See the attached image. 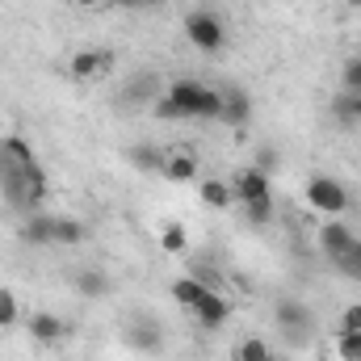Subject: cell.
<instances>
[{"mask_svg":"<svg viewBox=\"0 0 361 361\" xmlns=\"http://www.w3.org/2000/svg\"><path fill=\"white\" fill-rule=\"evenodd\" d=\"M0 189H4V197H8V206L34 214V210H42V202H47V193H51V180H47V169H42V164H30V169H13Z\"/></svg>","mask_w":361,"mask_h":361,"instance_id":"obj_1","label":"cell"},{"mask_svg":"<svg viewBox=\"0 0 361 361\" xmlns=\"http://www.w3.org/2000/svg\"><path fill=\"white\" fill-rule=\"evenodd\" d=\"M169 97L177 101L180 118H206V122H219L223 118V92L206 89L197 80H173L169 85Z\"/></svg>","mask_w":361,"mask_h":361,"instance_id":"obj_2","label":"cell"},{"mask_svg":"<svg viewBox=\"0 0 361 361\" xmlns=\"http://www.w3.org/2000/svg\"><path fill=\"white\" fill-rule=\"evenodd\" d=\"M307 202H311L315 214L341 219V214L349 210V189H345L336 177H328V173H315V177L307 180Z\"/></svg>","mask_w":361,"mask_h":361,"instance_id":"obj_3","label":"cell"},{"mask_svg":"<svg viewBox=\"0 0 361 361\" xmlns=\"http://www.w3.org/2000/svg\"><path fill=\"white\" fill-rule=\"evenodd\" d=\"M185 38H189L197 51H206V55H219V51L227 47V30H223V21H219L210 8L185 17Z\"/></svg>","mask_w":361,"mask_h":361,"instance_id":"obj_4","label":"cell"},{"mask_svg":"<svg viewBox=\"0 0 361 361\" xmlns=\"http://www.w3.org/2000/svg\"><path fill=\"white\" fill-rule=\"evenodd\" d=\"M353 240H357V231H353L345 219H328V223H319V231H315V248H319L328 261H336Z\"/></svg>","mask_w":361,"mask_h":361,"instance_id":"obj_5","label":"cell"},{"mask_svg":"<svg viewBox=\"0 0 361 361\" xmlns=\"http://www.w3.org/2000/svg\"><path fill=\"white\" fill-rule=\"evenodd\" d=\"M193 319H197L206 332H219V328L231 319V302H227L219 290H206V294H202V302L193 307Z\"/></svg>","mask_w":361,"mask_h":361,"instance_id":"obj_6","label":"cell"},{"mask_svg":"<svg viewBox=\"0 0 361 361\" xmlns=\"http://www.w3.org/2000/svg\"><path fill=\"white\" fill-rule=\"evenodd\" d=\"M109 68H114L109 51H76L72 63H68L72 80H101V72H109Z\"/></svg>","mask_w":361,"mask_h":361,"instance_id":"obj_7","label":"cell"},{"mask_svg":"<svg viewBox=\"0 0 361 361\" xmlns=\"http://www.w3.org/2000/svg\"><path fill=\"white\" fill-rule=\"evenodd\" d=\"M265 193H273V189H269V173H261V169H240L231 177V197L240 206L252 202V197H265Z\"/></svg>","mask_w":361,"mask_h":361,"instance_id":"obj_8","label":"cell"},{"mask_svg":"<svg viewBox=\"0 0 361 361\" xmlns=\"http://www.w3.org/2000/svg\"><path fill=\"white\" fill-rule=\"evenodd\" d=\"M21 240L34 244V248H55V214H42V210L25 214V223H21Z\"/></svg>","mask_w":361,"mask_h":361,"instance_id":"obj_9","label":"cell"},{"mask_svg":"<svg viewBox=\"0 0 361 361\" xmlns=\"http://www.w3.org/2000/svg\"><path fill=\"white\" fill-rule=\"evenodd\" d=\"M277 324H281V332H286L290 341H302V336H307V328H311V315H307V307H302V302L286 298V302H277Z\"/></svg>","mask_w":361,"mask_h":361,"instance_id":"obj_10","label":"cell"},{"mask_svg":"<svg viewBox=\"0 0 361 361\" xmlns=\"http://www.w3.org/2000/svg\"><path fill=\"white\" fill-rule=\"evenodd\" d=\"M25 328H30V336L38 341V345H55V341H63V319L59 315H51V311H34L30 319H25Z\"/></svg>","mask_w":361,"mask_h":361,"instance_id":"obj_11","label":"cell"},{"mask_svg":"<svg viewBox=\"0 0 361 361\" xmlns=\"http://www.w3.org/2000/svg\"><path fill=\"white\" fill-rule=\"evenodd\" d=\"M248 118H252V97L244 89L223 92V118H219V122H227V126H248Z\"/></svg>","mask_w":361,"mask_h":361,"instance_id":"obj_12","label":"cell"},{"mask_svg":"<svg viewBox=\"0 0 361 361\" xmlns=\"http://www.w3.org/2000/svg\"><path fill=\"white\" fill-rule=\"evenodd\" d=\"M164 180H177V185H189V180H197V160L189 156V152H169L164 156Z\"/></svg>","mask_w":361,"mask_h":361,"instance_id":"obj_13","label":"cell"},{"mask_svg":"<svg viewBox=\"0 0 361 361\" xmlns=\"http://www.w3.org/2000/svg\"><path fill=\"white\" fill-rule=\"evenodd\" d=\"M0 156L8 160V169H30V164H38V160H34V147H30L21 135L0 139Z\"/></svg>","mask_w":361,"mask_h":361,"instance_id":"obj_14","label":"cell"},{"mask_svg":"<svg viewBox=\"0 0 361 361\" xmlns=\"http://www.w3.org/2000/svg\"><path fill=\"white\" fill-rule=\"evenodd\" d=\"M169 294H173V302H180V307H189V311H193V307L202 302L206 286H202V281L189 273V277H177V281H173V290H169Z\"/></svg>","mask_w":361,"mask_h":361,"instance_id":"obj_15","label":"cell"},{"mask_svg":"<svg viewBox=\"0 0 361 361\" xmlns=\"http://www.w3.org/2000/svg\"><path fill=\"white\" fill-rule=\"evenodd\" d=\"M197 193H202V202L206 206H214V210H223V206H231L235 197H231V180H202L197 185Z\"/></svg>","mask_w":361,"mask_h":361,"instance_id":"obj_16","label":"cell"},{"mask_svg":"<svg viewBox=\"0 0 361 361\" xmlns=\"http://www.w3.org/2000/svg\"><path fill=\"white\" fill-rule=\"evenodd\" d=\"M80 240H85V227H80L76 219L55 214V248H76Z\"/></svg>","mask_w":361,"mask_h":361,"instance_id":"obj_17","label":"cell"},{"mask_svg":"<svg viewBox=\"0 0 361 361\" xmlns=\"http://www.w3.org/2000/svg\"><path fill=\"white\" fill-rule=\"evenodd\" d=\"M332 265H336V273H345L349 281H361V235L341 252V257H336V261H332Z\"/></svg>","mask_w":361,"mask_h":361,"instance_id":"obj_18","label":"cell"},{"mask_svg":"<svg viewBox=\"0 0 361 361\" xmlns=\"http://www.w3.org/2000/svg\"><path fill=\"white\" fill-rule=\"evenodd\" d=\"M109 290V281H105V273L101 269H80L76 273V294H85V298H101Z\"/></svg>","mask_w":361,"mask_h":361,"instance_id":"obj_19","label":"cell"},{"mask_svg":"<svg viewBox=\"0 0 361 361\" xmlns=\"http://www.w3.org/2000/svg\"><path fill=\"white\" fill-rule=\"evenodd\" d=\"M160 248H164L169 257H180V252L189 248V231H185L180 223H169V227L160 231Z\"/></svg>","mask_w":361,"mask_h":361,"instance_id":"obj_20","label":"cell"},{"mask_svg":"<svg viewBox=\"0 0 361 361\" xmlns=\"http://www.w3.org/2000/svg\"><path fill=\"white\" fill-rule=\"evenodd\" d=\"M244 214H248V223H252V227H265V223L273 219V193L244 202Z\"/></svg>","mask_w":361,"mask_h":361,"instance_id":"obj_21","label":"cell"},{"mask_svg":"<svg viewBox=\"0 0 361 361\" xmlns=\"http://www.w3.org/2000/svg\"><path fill=\"white\" fill-rule=\"evenodd\" d=\"M17 319H21V302H17L13 290L0 286V332H4V328H17Z\"/></svg>","mask_w":361,"mask_h":361,"instance_id":"obj_22","label":"cell"},{"mask_svg":"<svg viewBox=\"0 0 361 361\" xmlns=\"http://www.w3.org/2000/svg\"><path fill=\"white\" fill-rule=\"evenodd\" d=\"M336 357L361 361V332H336Z\"/></svg>","mask_w":361,"mask_h":361,"instance_id":"obj_23","label":"cell"},{"mask_svg":"<svg viewBox=\"0 0 361 361\" xmlns=\"http://www.w3.org/2000/svg\"><path fill=\"white\" fill-rule=\"evenodd\" d=\"M130 341H135L139 349H147V353H160V328H156V324H152V328L135 324V328H130Z\"/></svg>","mask_w":361,"mask_h":361,"instance_id":"obj_24","label":"cell"},{"mask_svg":"<svg viewBox=\"0 0 361 361\" xmlns=\"http://www.w3.org/2000/svg\"><path fill=\"white\" fill-rule=\"evenodd\" d=\"M269 353H273V349L265 345V341H261V336H248V341L235 349V361H265Z\"/></svg>","mask_w":361,"mask_h":361,"instance_id":"obj_25","label":"cell"},{"mask_svg":"<svg viewBox=\"0 0 361 361\" xmlns=\"http://www.w3.org/2000/svg\"><path fill=\"white\" fill-rule=\"evenodd\" d=\"M341 85H345V92L361 97V55H353V59L345 63V72H341Z\"/></svg>","mask_w":361,"mask_h":361,"instance_id":"obj_26","label":"cell"},{"mask_svg":"<svg viewBox=\"0 0 361 361\" xmlns=\"http://www.w3.org/2000/svg\"><path fill=\"white\" fill-rule=\"evenodd\" d=\"M152 109H156V118H160V122H180V109H177V101H173L169 92H164Z\"/></svg>","mask_w":361,"mask_h":361,"instance_id":"obj_27","label":"cell"},{"mask_svg":"<svg viewBox=\"0 0 361 361\" xmlns=\"http://www.w3.org/2000/svg\"><path fill=\"white\" fill-rule=\"evenodd\" d=\"M341 332H361V302H349L341 311Z\"/></svg>","mask_w":361,"mask_h":361,"instance_id":"obj_28","label":"cell"},{"mask_svg":"<svg viewBox=\"0 0 361 361\" xmlns=\"http://www.w3.org/2000/svg\"><path fill=\"white\" fill-rule=\"evenodd\" d=\"M135 164L139 169H164V156L160 152H135Z\"/></svg>","mask_w":361,"mask_h":361,"instance_id":"obj_29","label":"cell"},{"mask_svg":"<svg viewBox=\"0 0 361 361\" xmlns=\"http://www.w3.org/2000/svg\"><path fill=\"white\" fill-rule=\"evenodd\" d=\"M156 0H114V8H126V13H147Z\"/></svg>","mask_w":361,"mask_h":361,"instance_id":"obj_30","label":"cell"},{"mask_svg":"<svg viewBox=\"0 0 361 361\" xmlns=\"http://www.w3.org/2000/svg\"><path fill=\"white\" fill-rule=\"evenodd\" d=\"M80 8H101V4H114V0H76Z\"/></svg>","mask_w":361,"mask_h":361,"instance_id":"obj_31","label":"cell"},{"mask_svg":"<svg viewBox=\"0 0 361 361\" xmlns=\"http://www.w3.org/2000/svg\"><path fill=\"white\" fill-rule=\"evenodd\" d=\"M8 173H13V169H8V160L0 156V185H4V177H8Z\"/></svg>","mask_w":361,"mask_h":361,"instance_id":"obj_32","label":"cell"},{"mask_svg":"<svg viewBox=\"0 0 361 361\" xmlns=\"http://www.w3.org/2000/svg\"><path fill=\"white\" fill-rule=\"evenodd\" d=\"M265 361H290V357H281V353H269V357H265Z\"/></svg>","mask_w":361,"mask_h":361,"instance_id":"obj_33","label":"cell"},{"mask_svg":"<svg viewBox=\"0 0 361 361\" xmlns=\"http://www.w3.org/2000/svg\"><path fill=\"white\" fill-rule=\"evenodd\" d=\"M349 4H353V8H357V13H361V0H349Z\"/></svg>","mask_w":361,"mask_h":361,"instance_id":"obj_34","label":"cell"},{"mask_svg":"<svg viewBox=\"0 0 361 361\" xmlns=\"http://www.w3.org/2000/svg\"><path fill=\"white\" fill-rule=\"evenodd\" d=\"M169 4H185V0H169Z\"/></svg>","mask_w":361,"mask_h":361,"instance_id":"obj_35","label":"cell"}]
</instances>
